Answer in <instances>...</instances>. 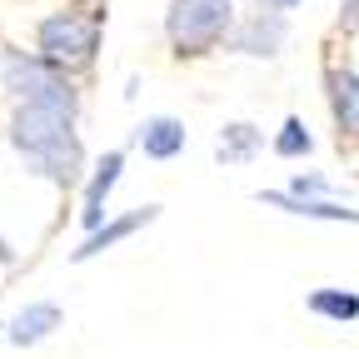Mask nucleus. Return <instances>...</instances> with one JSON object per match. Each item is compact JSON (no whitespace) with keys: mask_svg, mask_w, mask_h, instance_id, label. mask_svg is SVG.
<instances>
[{"mask_svg":"<svg viewBox=\"0 0 359 359\" xmlns=\"http://www.w3.org/2000/svg\"><path fill=\"white\" fill-rule=\"evenodd\" d=\"M290 195H299V200H320V195H325V180H320V175H299L294 185H290Z\"/></svg>","mask_w":359,"mask_h":359,"instance_id":"15","label":"nucleus"},{"mask_svg":"<svg viewBox=\"0 0 359 359\" xmlns=\"http://www.w3.org/2000/svg\"><path fill=\"white\" fill-rule=\"evenodd\" d=\"M140 150L150 155V160H170V155H180L185 150V125L180 120H170V115H155V120H145L140 125Z\"/></svg>","mask_w":359,"mask_h":359,"instance_id":"11","label":"nucleus"},{"mask_svg":"<svg viewBox=\"0 0 359 359\" xmlns=\"http://www.w3.org/2000/svg\"><path fill=\"white\" fill-rule=\"evenodd\" d=\"M330 110H334L339 135L359 140V75L354 70H334L330 75Z\"/></svg>","mask_w":359,"mask_h":359,"instance_id":"8","label":"nucleus"},{"mask_svg":"<svg viewBox=\"0 0 359 359\" xmlns=\"http://www.w3.org/2000/svg\"><path fill=\"white\" fill-rule=\"evenodd\" d=\"M125 170V155L110 150L100 165H95V180H90V190H85V205H80V219H85V230H100L105 224V195L115 190V180Z\"/></svg>","mask_w":359,"mask_h":359,"instance_id":"6","label":"nucleus"},{"mask_svg":"<svg viewBox=\"0 0 359 359\" xmlns=\"http://www.w3.org/2000/svg\"><path fill=\"white\" fill-rule=\"evenodd\" d=\"M344 20H349V25H359V0H349V6H344Z\"/></svg>","mask_w":359,"mask_h":359,"instance_id":"17","label":"nucleus"},{"mask_svg":"<svg viewBox=\"0 0 359 359\" xmlns=\"http://www.w3.org/2000/svg\"><path fill=\"white\" fill-rule=\"evenodd\" d=\"M160 210L155 205H145V210H130V215H120V219H110V224H100V230H90V240L70 255V259H95V255H105L110 245H120V240H130L135 230H145V224L155 219Z\"/></svg>","mask_w":359,"mask_h":359,"instance_id":"5","label":"nucleus"},{"mask_svg":"<svg viewBox=\"0 0 359 359\" xmlns=\"http://www.w3.org/2000/svg\"><path fill=\"white\" fill-rule=\"evenodd\" d=\"M309 130H304V120H285V130H280V140H275V155H285V160H294V155H309Z\"/></svg>","mask_w":359,"mask_h":359,"instance_id":"14","label":"nucleus"},{"mask_svg":"<svg viewBox=\"0 0 359 359\" xmlns=\"http://www.w3.org/2000/svg\"><path fill=\"white\" fill-rule=\"evenodd\" d=\"M259 145H264V135H259L255 125H224L219 145H215V155H219L224 165H240V160H250Z\"/></svg>","mask_w":359,"mask_h":359,"instance_id":"13","label":"nucleus"},{"mask_svg":"<svg viewBox=\"0 0 359 359\" xmlns=\"http://www.w3.org/2000/svg\"><path fill=\"white\" fill-rule=\"evenodd\" d=\"M0 80H6V90L20 105H50V110H65V115H75V105H80L65 70L45 55H20V50L0 55Z\"/></svg>","mask_w":359,"mask_h":359,"instance_id":"2","label":"nucleus"},{"mask_svg":"<svg viewBox=\"0 0 359 359\" xmlns=\"http://www.w3.org/2000/svg\"><path fill=\"white\" fill-rule=\"evenodd\" d=\"M264 6H269V11H294L299 0H264Z\"/></svg>","mask_w":359,"mask_h":359,"instance_id":"16","label":"nucleus"},{"mask_svg":"<svg viewBox=\"0 0 359 359\" xmlns=\"http://www.w3.org/2000/svg\"><path fill=\"white\" fill-rule=\"evenodd\" d=\"M230 25H235V6H230V0H170V15H165L175 55L215 50V45L230 35Z\"/></svg>","mask_w":359,"mask_h":359,"instance_id":"3","label":"nucleus"},{"mask_svg":"<svg viewBox=\"0 0 359 359\" xmlns=\"http://www.w3.org/2000/svg\"><path fill=\"white\" fill-rule=\"evenodd\" d=\"M280 40H285V15L269 11V15H250L235 30V50H245V55H275Z\"/></svg>","mask_w":359,"mask_h":359,"instance_id":"7","label":"nucleus"},{"mask_svg":"<svg viewBox=\"0 0 359 359\" xmlns=\"http://www.w3.org/2000/svg\"><path fill=\"white\" fill-rule=\"evenodd\" d=\"M259 205H280V210L304 215V219H349V224H359V210H344L334 200H299L290 190H259Z\"/></svg>","mask_w":359,"mask_h":359,"instance_id":"10","label":"nucleus"},{"mask_svg":"<svg viewBox=\"0 0 359 359\" xmlns=\"http://www.w3.org/2000/svg\"><path fill=\"white\" fill-rule=\"evenodd\" d=\"M70 120L75 115L50 110V105H20L11 120V145L20 150V160L30 170H40L45 180H55V185H75L80 160H85L80 135Z\"/></svg>","mask_w":359,"mask_h":359,"instance_id":"1","label":"nucleus"},{"mask_svg":"<svg viewBox=\"0 0 359 359\" xmlns=\"http://www.w3.org/2000/svg\"><path fill=\"white\" fill-rule=\"evenodd\" d=\"M95 45H100V30L80 11H60L50 20H40V55L55 60L60 70L65 65H90L95 60Z\"/></svg>","mask_w":359,"mask_h":359,"instance_id":"4","label":"nucleus"},{"mask_svg":"<svg viewBox=\"0 0 359 359\" xmlns=\"http://www.w3.org/2000/svg\"><path fill=\"white\" fill-rule=\"evenodd\" d=\"M0 330H6V325H0Z\"/></svg>","mask_w":359,"mask_h":359,"instance_id":"18","label":"nucleus"},{"mask_svg":"<svg viewBox=\"0 0 359 359\" xmlns=\"http://www.w3.org/2000/svg\"><path fill=\"white\" fill-rule=\"evenodd\" d=\"M304 304H309V314H320V320H334V325L359 320V294H354V290H314Z\"/></svg>","mask_w":359,"mask_h":359,"instance_id":"12","label":"nucleus"},{"mask_svg":"<svg viewBox=\"0 0 359 359\" xmlns=\"http://www.w3.org/2000/svg\"><path fill=\"white\" fill-rule=\"evenodd\" d=\"M60 320H65V314H60V304H50V299L25 304L15 320H11V339H15L20 349H25V344H40L45 334H55V330H60Z\"/></svg>","mask_w":359,"mask_h":359,"instance_id":"9","label":"nucleus"}]
</instances>
